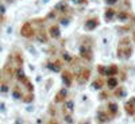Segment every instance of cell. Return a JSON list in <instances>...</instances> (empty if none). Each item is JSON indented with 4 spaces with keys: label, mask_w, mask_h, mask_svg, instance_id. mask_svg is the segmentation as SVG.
I'll use <instances>...</instances> for the list:
<instances>
[{
    "label": "cell",
    "mask_w": 135,
    "mask_h": 124,
    "mask_svg": "<svg viewBox=\"0 0 135 124\" xmlns=\"http://www.w3.org/2000/svg\"><path fill=\"white\" fill-rule=\"evenodd\" d=\"M49 37L53 38V39H58L61 37V30H60V26L58 24H51L49 27Z\"/></svg>",
    "instance_id": "cell-7"
},
{
    "label": "cell",
    "mask_w": 135,
    "mask_h": 124,
    "mask_svg": "<svg viewBox=\"0 0 135 124\" xmlns=\"http://www.w3.org/2000/svg\"><path fill=\"white\" fill-rule=\"evenodd\" d=\"M32 100H34L32 92H30V95H27V96H23V101H25V103H31Z\"/></svg>",
    "instance_id": "cell-21"
},
{
    "label": "cell",
    "mask_w": 135,
    "mask_h": 124,
    "mask_svg": "<svg viewBox=\"0 0 135 124\" xmlns=\"http://www.w3.org/2000/svg\"><path fill=\"white\" fill-rule=\"evenodd\" d=\"M97 119H99V121L100 123H103V121H108L111 117L108 116V113H107V112H105V113H103V112H99V115H97Z\"/></svg>",
    "instance_id": "cell-18"
},
{
    "label": "cell",
    "mask_w": 135,
    "mask_h": 124,
    "mask_svg": "<svg viewBox=\"0 0 135 124\" xmlns=\"http://www.w3.org/2000/svg\"><path fill=\"white\" fill-rule=\"evenodd\" d=\"M105 112L108 113V116H109L111 119L115 117V116L118 115V104H116V103H109L108 107H107V109H105Z\"/></svg>",
    "instance_id": "cell-9"
},
{
    "label": "cell",
    "mask_w": 135,
    "mask_h": 124,
    "mask_svg": "<svg viewBox=\"0 0 135 124\" xmlns=\"http://www.w3.org/2000/svg\"><path fill=\"white\" fill-rule=\"evenodd\" d=\"M80 55L85 61H92L93 54H92V43H83L80 46Z\"/></svg>",
    "instance_id": "cell-3"
},
{
    "label": "cell",
    "mask_w": 135,
    "mask_h": 124,
    "mask_svg": "<svg viewBox=\"0 0 135 124\" xmlns=\"http://www.w3.org/2000/svg\"><path fill=\"white\" fill-rule=\"evenodd\" d=\"M89 78H91V70L86 69V67H83L77 76V82L78 84H86L89 81Z\"/></svg>",
    "instance_id": "cell-4"
},
{
    "label": "cell",
    "mask_w": 135,
    "mask_h": 124,
    "mask_svg": "<svg viewBox=\"0 0 135 124\" xmlns=\"http://www.w3.org/2000/svg\"><path fill=\"white\" fill-rule=\"evenodd\" d=\"M119 2V0H105V3L108 4V6H114V4H116Z\"/></svg>",
    "instance_id": "cell-25"
},
{
    "label": "cell",
    "mask_w": 135,
    "mask_h": 124,
    "mask_svg": "<svg viewBox=\"0 0 135 124\" xmlns=\"http://www.w3.org/2000/svg\"><path fill=\"white\" fill-rule=\"evenodd\" d=\"M119 74V67L116 65H109L105 69V76L111 77V76H118Z\"/></svg>",
    "instance_id": "cell-14"
},
{
    "label": "cell",
    "mask_w": 135,
    "mask_h": 124,
    "mask_svg": "<svg viewBox=\"0 0 135 124\" xmlns=\"http://www.w3.org/2000/svg\"><path fill=\"white\" fill-rule=\"evenodd\" d=\"M73 2H74V3H77V4H85V3L88 2V0H73Z\"/></svg>",
    "instance_id": "cell-26"
},
{
    "label": "cell",
    "mask_w": 135,
    "mask_h": 124,
    "mask_svg": "<svg viewBox=\"0 0 135 124\" xmlns=\"http://www.w3.org/2000/svg\"><path fill=\"white\" fill-rule=\"evenodd\" d=\"M119 84V80L116 78V76H111L107 78V81H105V85L108 86V89H111V91H114V89L118 86Z\"/></svg>",
    "instance_id": "cell-10"
},
{
    "label": "cell",
    "mask_w": 135,
    "mask_h": 124,
    "mask_svg": "<svg viewBox=\"0 0 135 124\" xmlns=\"http://www.w3.org/2000/svg\"><path fill=\"white\" fill-rule=\"evenodd\" d=\"M114 93H115L116 97H122L123 93H124V89H123V86H116V88L114 89Z\"/></svg>",
    "instance_id": "cell-20"
},
{
    "label": "cell",
    "mask_w": 135,
    "mask_h": 124,
    "mask_svg": "<svg viewBox=\"0 0 135 124\" xmlns=\"http://www.w3.org/2000/svg\"><path fill=\"white\" fill-rule=\"evenodd\" d=\"M124 111H126V113L130 115V116H134L135 115V103L132 100L127 101V103L124 104Z\"/></svg>",
    "instance_id": "cell-13"
},
{
    "label": "cell",
    "mask_w": 135,
    "mask_h": 124,
    "mask_svg": "<svg viewBox=\"0 0 135 124\" xmlns=\"http://www.w3.org/2000/svg\"><path fill=\"white\" fill-rule=\"evenodd\" d=\"M132 54V46L130 43V38H123L118 44V57L120 59H128Z\"/></svg>",
    "instance_id": "cell-1"
},
{
    "label": "cell",
    "mask_w": 135,
    "mask_h": 124,
    "mask_svg": "<svg viewBox=\"0 0 135 124\" xmlns=\"http://www.w3.org/2000/svg\"><path fill=\"white\" fill-rule=\"evenodd\" d=\"M49 67H50L51 70H54V72H61V67H62V61H61V59L54 61L53 63H50V65H49Z\"/></svg>",
    "instance_id": "cell-16"
},
{
    "label": "cell",
    "mask_w": 135,
    "mask_h": 124,
    "mask_svg": "<svg viewBox=\"0 0 135 124\" xmlns=\"http://www.w3.org/2000/svg\"><path fill=\"white\" fill-rule=\"evenodd\" d=\"M131 100H132V101H134V103H135V97H132V98H131Z\"/></svg>",
    "instance_id": "cell-27"
},
{
    "label": "cell",
    "mask_w": 135,
    "mask_h": 124,
    "mask_svg": "<svg viewBox=\"0 0 135 124\" xmlns=\"http://www.w3.org/2000/svg\"><path fill=\"white\" fill-rule=\"evenodd\" d=\"M99 97H100L101 100H105V98H108V92H101Z\"/></svg>",
    "instance_id": "cell-23"
},
{
    "label": "cell",
    "mask_w": 135,
    "mask_h": 124,
    "mask_svg": "<svg viewBox=\"0 0 135 124\" xmlns=\"http://www.w3.org/2000/svg\"><path fill=\"white\" fill-rule=\"evenodd\" d=\"M35 32H37V30H35V27H34L32 22H26L20 28V35L25 37V38H28V39L35 37Z\"/></svg>",
    "instance_id": "cell-2"
},
{
    "label": "cell",
    "mask_w": 135,
    "mask_h": 124,
    "mask_svg": "<svg viewBox=\"0 0 135 124\" xmlns=\"http://www.w3.org/2000/svg\"><path fill=\"white\" fill-rule=\"evenodd\" d=\"M66 98H68V91H66V89H61V91H58V93L55 95L54 103L55 104H64V101Z\"/></svg>",
    "instance_id": "cell-8"
},
{
    "label": "cell",
    "mask_w": 135,
    "mask_h": 124,
    "mask_svg": "<svg viewBox=\"0 0 135 124\" xmlns=\"http://www.w3.org/2000/svg\"><path fill=\"white\" fill-rule=\"evenodd\" d=\"M115 16H116V9L112 8V6H109V7L104 11V18H105V20H107V22H111Z\"/></svg>",
    "instance_id": "cell-12"
},
{
    "label": "cell",
    "mask_w": 135,
    "mask_h": 124,
    "mask_svg": "<svg viewBox=\"0 0 135 124\" xmlns=\"http://www.w3.org/2000/svg\"><path fill=\"white\" fill-rule=\"evenodd\" d=\"M0 92H3V93L8 92V84L7 82H0Z\"/></svg>",
    "instance_id": "cell-22"
},
{
    "label": "cell",
    "mask_w": 135,
    "mask_h": 124,
    "mask_svg": "<svg viewBox=\"0 0 135 124\" xmlns=\"http://www.w3.org/2000/svg\"><path fill=\"white\" fill-rule=\"evenodd\" d=\"M99 24H100V22H99L97 18H91V19H88L85 23H84V27H85L86 31H93Z\"/></svg>",
    "instance_id": "cell-6"
},
{
    "label": "cell",
    "mask_w": 135,
    "mask_h": 124,
    "mask_svg": "<svg viewBox=\"0 0 135 124\" xmlns=\"http://www.w3.org/2000/svg\"><path fill=\"white\" fill-rule=\"evenodd\" d=\"M97 70H99V73H100L101 76H104V74H105V67H103V66H99V67H97Z\"/></svg>",
    "instance_id": "cell-24"
},
{
    "label": "cell",
    "mask_w": 135,
    "mask_h": 124,
    "mask_svg": "<svg viewBox=\"0 0 135 124\" xmlns=\"http://www.w3.org/2000/svg\"><path fill=\"white\" fill-rule=\"evenodd\" d=\"M35 37H37V39L39 41V42H42V43H46L47 42V38H49V32H46L45 30H37V32H35Z\"/></svg>",
    "instance_id": "cell-11"
},
{
    "label": "cell",
    "mask_w": 135,
    "mask_h": 124,
    "mask_svg": "<svg viewBox=\"0 0 135 124\" xmlns=\"http://www.w3.org/2000/svg\"><path fill=\"white\" fill-rule=\"evenodd\" d=\"M116 16H118V19H120L122 22H124V20H127V19L130 18V11H127V9L116 11Z\"/></svg>",
    "instance_id": "cell-15"
},
{
    "label": "cell",
    "mask_w": 135,
    "mask_h": 124,
    "mask_svg": "<svg viewBox=\"0 0 135 124\" xmlns=\"http://www.w3.org/2000/svg\"><path fill=\"white\" fill-rule=\"evenodd\" d=\"M12 95H14V97H16V98H20V97H23V93H22V91H20V86H15L14 88V91H12Z\"/></svg>",
    "instance_id": "cell-19"
},
{
    "label": "cell",
    "mask_w": 135,
    "mask_h": 124,
    "mask_svg": "<svg viewBox=\"0 0 135 124\" xmlns=\"http://www.w3.org/2000/svg\"><path fill=\"white\" fill-rule=\"evenodd\" d=\"M61 78H62V81L66 86H70L73 84V80H74V76L70 70H62L61 73Z\"/></svg>",
    "instance_id": "cell-5"
},
{
    "label": "cell",
    "mask_w": 135,
    "mask_h": 124,
    "mask_svg": "<svg viewBox=\"0 0 135 124\" xmlns=\"http://www.w3.org/2000/svg\"><path fill=\"white\" fill-rule=\"evenodd\" d=\"M134 41H135V32H134Z\"/></svg>",
    "instance_id": "cell-28"
},
{
    "label": "cell",
    "mask_w": 135,
    "mask_h": 124,
    "mask_svg": "<svg viewBox=\"0 0 135 124\" xmlns=\"http://www.w3.org/2000/svg\"><path fill=\"white\" fill-rule=\"evenodd\" d=\"M104 78H101V77H99V78H96V80H93V84H92V86L93 88H96V89H101L104 86Z\"/></svg>",
    "instance_id": "cell-17"
}]
</instances>
